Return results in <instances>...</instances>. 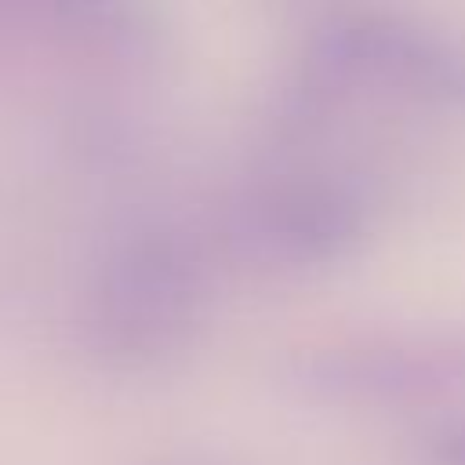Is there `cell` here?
<instances>
[{
  "mask_svg": "<svg viewBox=\"0 0 465 465\" xmlns=\"http://www.w3.org/2000/svg\"><path fill=\"white\" fill-rule=\"evenodd\" d=\"M193 251L167 229H134L94 269L91 323L98 341L124 356L167 349L196 305Z\"/></svg>",
  "mask_w": 465,
  "mask_h": 465,
  "instance_id": "6da1fadb",
  "label": "cell"
},
{
  "mask_svg": "<svg viewBox=\"0 0 465 465\" xmlns=\"http://www.w3.org/2000/svg\"><path fill=\"white\" fill-rule=\"evenodd\" d=\"M312 73L323 84H363L465 105V47L396 22H334L312 44Z\"/></svg>",
  "mask_w": 465,
  "mask_h": 465,
  "instance_id": "7a4b0ae2",
  "label": "cell"
},
{
  "mask_svg": "<svg viewBox=\"0 0 465 465\" xmlns=\"http://www.w3.org/2000/svg\"><path fill=\"white\" fill-rule=\"evenodd\" d=\"M367 207L356 189L334 178H291L262 189L243 207V240L272 262H323L356 243Z\"/></svg>",
  "mask_w": 465,
  "mask_h": 465,
  "instance_id": "3957f363",
  "label": "cell"
},
{
  "mask_svg": "<svg viewBox=\"0 0 465 465\" xmlns=\"http://www.w3.org/2000/svg\"><path fill=\"white\" fill-rule=\"evenodd\" d=\"M309 381H323L334 392H400L421 385H443L450 374H465V349L454 345H360L334 349L309 363Z\"/></svg>",
  "mask_w": 465,
  "mask_h": 465,
  "instance_id": "277c9868",
  "label": "cell"
},
{
  "mask_svg": "<svg viewBox=\"0 0 465 465\" xmlns=\"http://www.w3.org/2000/svg\"><path fill=\"white\" fill-rule=\"evenodd\" d=\"M432 465H465V425H450L429 447Z\"/></svg>",
  "mask_w": 465,
  "mask_h": 465,
  "instance_id": "5b68a950",
  "label": "cell"
}]
</instances>
